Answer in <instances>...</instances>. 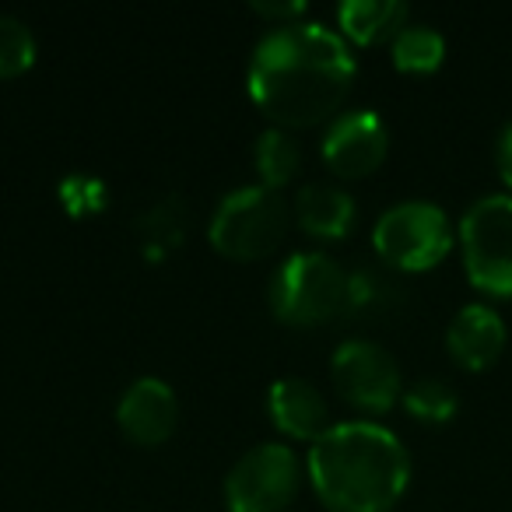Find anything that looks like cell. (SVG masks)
<instances>
[{"label": "cell", "mask_w": 512, "mask_h": 512, "mask_svg": "<svg viewBox=\"0 0 512 512\" xmlns=\"http://www.w3.org/2000/svg\"><path fill=\"white\" fill-rule=\"evenodd\" d=\"M253 11L256 15H267V18H278V25L288 22H302L306 18V0H253Z\"/></svg>", "instance_id": "obj_22"}, {"label": "cell", "mask_w": 512, "mask_h": 512, "mask_svg": "<svg viewBox=\"0 0 512 512\" xmlns=\"http://www.w3.org/2000/svg\"><path fill=\"white\" fill-rule=\"evenodd\" d=\"M407 18L411 8L404 0H344L337 8V25L344 29V36L362 46L393 43Z\"/></svg>", "instance_id": "obj_14"}, {"label": "cell", "mask_w": 512, "mask_h": 512, "mask_svg": "<svg viewBox=\"0 0 512 512\" xmlns=\"http://www.w3.org/2000/svg\"><path fill=\"white\" fill-rule=\"evenodd\" d=\"M495 162H498V176H502V183L509 186V193H512V120L505 123L502 134H498Z\"/></svg>", "instance_id": "obj_23"}, {"label": "cell", "mask_w": 512, "mask_h": 512, "mask_svg": "<svg viewBox=\"0 0 512 512\" xmlns=\"http://www.w3.org/2000/svg\"><path fill=\"white\" fill-rule=\"evenodd\" d=\"M36 36L15 15H0V78H15L36 64Z\"/></svg>", "instance_id": "obj_20"}, {"label": "cell", "mask_w": 512, "mask_h": 512, "mask_svg": "<svg viewBox=\"0 0 512 512\" xmlns=\"http://www.w3.org/2000/svg\"><path fill=\"white\" fill-rule=\"evenodd\" d=\"M253 162L256 172H260V183L278 190V186H285L299 172L302 148L285 127H267L253 144Z\"/></svg>", "instance_id": "obj_17"}, {"label": "cell", "mask_w": 512, "mask_h": 512, "mask_svg": "<svg viewBox=\"0 0 512 512\" xmlns=\"http://www.w3.org/2000/svg\"><path fill=\"white\" fill-rule=\"evenodd\" d=\"M137 228V239H141L144 253L151 260L158 256H169L172 249L183 242V232H186V200L179 193H165L158 197L151 207H144L134 221Z\"/></svg>", "instance_id": "obj_15"}, {"label": "cell", "mask_w": 512, "mask_h": 512, "mask_svg": "<svg viewBox=\"0 0 512 512\" xmlns=\"http://www.w3.org/2000/svg\"><path fill=\"white\" fill-rule=\"evenodd\" d=\"M400 400H404L407 411L418 421H425V425H446V421H453L456 411H460L456 390L446 379H435V376L414 379L411 386H404V397Z\"/></svg>", "instance_id": "obj_19"}, {"label": "cell", "mask_w": 512, "mask_h": 512, "mask_svg": "<svg viewBox=\"0 0 512 512\" xmlns=\"http://www.w3.org/2000/svg\"><path fill=\"white\" fill-rule=\"evenodd\" d=\"M57 193H60V200H64V207L71 214L102 211V207H106V200H109V186L102 183L99 176L85 172V169L67 172V176L57 183Z\"/></svg>", "instance_id": "obj_21"}, {"label": "cell", "mask_w": 512, "mask_h": 512, "mask_svg": "<svg viewBox=\"0 0 512 512\" xmlns=\"http://www.w3.org/2000/svg\"><path fill=\"white\" fill-rule=\"evenodd\" d=\"M116 421L120 428L141 446H158L176 432L179 421V400L165 379L141 376L120 393L116 404Z\"/></svg>", "instance_id": "obj_10"}, {"label": "cell", "mask_w": 512, "mask_h": 512, "mask_svg": "<svg viewBox=\"0 0 512 512\" xmlns=\"http://www.w3.org/2000/svg\"><path fill=\"white\" fill-rule=\"evenodd\" d=\"M302 481V463L285 442H260L225 477L228 512H285Z\"/></svg>", "instance_id": "obj_7"}, {"label": "cell", "mask_w": 512, "mask_h": 512, "mask_svg": "<svg viewBox=\"0 0 512 512\" xmlns=\"http://www.w3.org/2000/svg\"><path fill=\"white\" fill-rule=\"evenodd\" d=\"M330 376L348 404L369 414H386L404 397L397 358L369 337H344L330 355Z\"/></svg>", "instance_id": "obj_8"}, {"label": "cell", "mask_w": 512, "mask_h": 512, "mask_svg": "<svg viewBox=\"0 0 512 512\" xmlns=\"http://www.w3.org/2000/svg\"><path fill=\"white\" fill-rule=\"evenodd\" d=\"M393 53V64L400 71H411V74H428L442 64L446 57V39L435 25L425 22H407L404 29L397 32V39L390 43Z\"/></svg>", "instance_id": "obj_18"}, {"label": "cell", "mask_w": 512, "mask_h": 512, "mask_svg": "<svg viewBox=\"0 0 512 512\" xmlns=\"http://www.w3.org/2000/svg\"><path fill=\"white\" fill-rule=\"evenodd\" d=\"M355 57L341 32L323 22L274 25L249 57V95L274 127L334 120L355 85Z\"/></svg>", "instance_id": "obj_1"}, {"label": "cell", "mask_w": 512, "mask_h": 512, "mask_svg": "<svg viewBox=\"0 0 512 512\" xmlns=\"http://www.w3.org/2000/svg\"><path fill=\"white\" fill-rule=\"evenodd\" d=\"M404 302L400 285L390 274L376 271V267H358L348 271V299H344V316L348 320H376L397 309Z\"/></svg>", "instance_id": "obj_16"}, {"label": "cell", "mask_w": 512, "mask_h": 512, "mask_svg": "<svg viewBox=\"0 0 512 512\" xmlns=\"http://www.w3.org/2000/svg\"><path fill=\"white\" fill-rule=\"evenodd\" d=\"M509 341V327H505L502 313L491 309L488 302H470L453 313L446 327V348L456 365L470 372H481L498 362Z\"/></svg>", "instance_id": "obj_11"}, {"label": "cell", "mask_w": 512, "mask_h": 512, "mask_svg": "<svg viewBox=\"0 0 512 512\" xmlns=\"http://www.w3.org/2000/svg\"><path fill=\"white\" fill-rule=\"evenodd\" d=\"M344 299H348V271L320 249L285 256L271 278L274 316L295 327L337 320L344 316Z\"/></svg>", "instance_id": "obj_3"}, {"label": "cell", "mask_w": 512, "mask_h": 512, "mask_svg": "<svg viewBox=\"0 0 512 512\" xmlns=\"http://www.w3.org/2000/svg\"><path fill=\"white\" fill-rule=\"evenodd\" d=\"M288 211L285 197H281L274 186L264 183H246L228 190L218 200L211 214V242L225 256L235 260H256V256H267L288 232Z\"/></svg>", "instance_id": "obj_4"}, {"label": "cell", "mask_w": 512, "mask_h": 512, "mask_svg": "<svg viewBox=\"0 0 512 512\" xmlns=\"http://www.w3.org/2000/svg\"><path fill=\"white\" fill-rule=\"evenodd\" d=\"M309 481L334 512H390L411 484V453L379 421H337L309 449Z\"/></svg>", "instance_id": "obj_2"}, {"label": "cell", "mask_w": 512, "mask_h": 512, "mask_svg": "<svg viewBox=\"0 0 512 512\" xmlns=\"http://www.w3.org/2000/svg\"><path fill=\"white\" fill-rule=\"evenodd\" d=\"M456 228L432 200H400L386 207L372 228V246L397 271H428L453 249Z\"/></svg>", "instance_id": "obj_6"}, {"label": "cell", "mask_w": 512, "mask_h": 512, "mask_svg": "<svg viewBox=\"0 0 512 512\" xmlns=\"http://www.w3.org/2000/svg\"><path fill=\"white\" fill-rule=\"evenodd\" d=\"M267 411H271L274 425L292 435V439L316 442L337 425V421L330 418L327 397L316 390V383H309V379H302V376L274 379L271 390H267Z\"/></svg>", "instance_id": "obj_12"}, {"label": "cell", "mask_w": 512, "mask_h": 512, "mask_svg": "<svg viewBox=\"0 0 512 512\" xmlns=\"http://www.w3.org/2000/svg\"><path fill=\"white\" fill-rule=\"evenodd\" d=\"M460 249L477 292L512 299V193H484L463 211Z\"/></svg>", "instance_id": "obj_5"}, {"label": "cell", "mask_w": 512, "mask_h": 512, "mask_svg": "<svg viewBox=\"0 0 512 512\" xmlns=\"http://www.w3.org/2000/svg\"><path fill=\"white\" fill-rule=\"evenodd\" d=\"M390 151V130L376 109H341L323 130V158L337 176H369Z\"/></svg>", "instance_id": "obj_9"}, {"label": "cell", "mask_w": 512, "mask_h": 512, "mask_svg": "<svg viewBox=\"0 0 512 512\" xmlns=\"http://www.w3.org/2000/svg\"><path fill=\"white\" fill-rule=\"evenodd\" d=\"M295 218L320 239H341L355 221V197L334 183H306L295 193Z\"/></svg>", "instance_id": "obj_13"}]
</instances>
